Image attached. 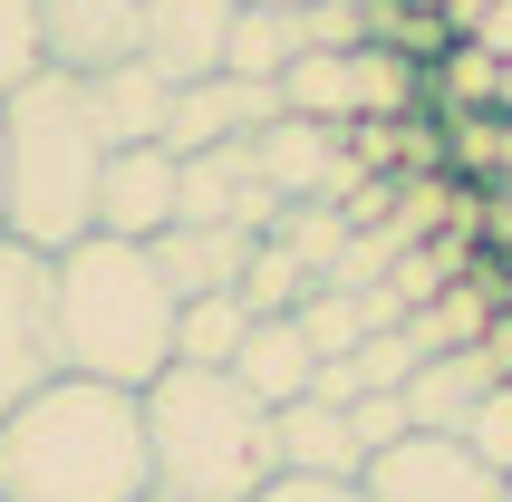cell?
<instances>
[{"mask_svg": "<svg viewBox=\"0 0 512 502\" xmlns=\"http://www.w3.org/2000/svg\"><path fill=\"white\" fill-rule=\"evenodd\" d=\"M155 445L145 396L107 377H49L0 416V502H145Z\"/></svg>", "mask_w": 512, "mask_h": 502, "instance_id": "obj_1", "label": "cell"}, {"mask_svg": "<svg viewBox=\"0 0 512 502\" xmlns=\"http://www.w3.org/2000/svg\"><path fill=\"white\" fill-rule=\"evenodd\" d=\"M271 435H281V474H368V445H358V425H348V406H319V396H290L281 416H271Z\"/></svg>", "mask_w": 512, "mask_h": 502, "instance_id": "obj_13", "label": "cell"}, {"mask_svg": "<svg viewBox=\"0 0 512 502\" xmlns=\"http://www.w3.org/2000/svg\"><path fill=\"white\" fill-rule=\"evenodd\" d=\"M68 377L58 358V251H29L0 232V416Z\"/></svg>", "mask_w": 512, "mask_h": 502, "instance_id": "obj_5", "label": "cell"}, {"mask_svg": "<svg viewBox=\"0 0 512 502\" xmlns=\"http://www.w3.org/2000/svg\"><path fill=\"white\" fill-rule=\"evenodd\" d=\"M493 107H503V116H512V58H503V78H493Z\"/></svg>", "mask_w": 512, "mask_h": 502, "instance_id": "obj_28", "label": "cell"}, {"mask_svg": "<svg viewBox=\"0 0 512 502\" xmlns=\"http://www.w3.org/2000/svg\"><path fill=\"white\" fill-rule=\"evenodd\" d=\"M503 502H512V474H503Z\"/></svg>", "mask_w": 512, "mask_h": 502, "instance_id": "obj_31", "label": "cell"}, {"mask_svg": "<svg viewBox=\"0 0 512 502\" xmlns=\"http://www.w3.org/2000/svg\"><path fill=\"white\" fill-rule=\"evenodd\" d=\"M145 445H155V483L194 502H252L281 474V435L232 367H165L145 387Z\"/></svg>", "mask_w": 512, "mask_h": 502, "instance_id": "obj_4", "label": "cell"}, {"mask_svg": "<svg viewBox=\"0 0 512 502\" xmlns=\"http://www.w3.org/2000/svg\"><path fill=\"white\" fill-rule=\"evenodd\" d=\"M87 97H97V126H107V145H165L174 87L155 78L145 58H116V68H97V78H87Z\"/></svg>", "mask_w": 512, "mask_h": 502, "instance_id": "obj_16", "label": "cell"}, {"mask_svg": "<svg viewBox=\"0 0 512 502\" xmlns=\"http://www.w3.org/2000/svg\"><path fill=\"white\" fill-rule=\"evenodd\" d=\"M242 329H252V309L232 300V290H203V300H184V309H174V367H232Z\"/></svg>", "mask_w": 512, "mask_h": 502, "instance_id": "obj_18", "label": "cell"}, {"mask_svg": "<svg viewBox=\"0 0 512 502\" xmlns=\"http://www.w3.org/2000/svg\"><path fill=\"white\" fill-rule=\"evenodd\" d=\"M348 425H358V445L387 454L397 435H416V416H406V387H368L358 406H348Z\"/></svg>", "mask_w": 512, "mask_h": 502, "instance_id": "obj_23", "label": "cell"}, {"mask_svg": "<svg viewBox=\"0 0 512 502\" xmlns=\"http://www.w3.org/2000/svg\"><path fill=\"white\" fill-rule=\"evenodd\" d=\"M107 126L78 68L29 78L0 97V232L29 251H68L97 232V174H107Z\"/></svg>", "mask_w": 512, "mask_h": 502, "instance_id": "obj_2", "label": "cell"}, {"mask_svg": "<svg viewBox=\"0 0 512 502\" xmlns=\"http://www.w3.org/2000/svg\"><path fill=\"white\" fill-rule=\"evenodd\" d=\"M174 290L145 242L87 232L58 251V358L68 377H107V387H155L174 367Z\"/></svg>", "mask_w": 512, "mask_h": 502, "instance_id": "obj_3", "label": "cell"}, {"mask_svg": "<svg viewBox=\"0 0 512 502\" xmlns=\"http://www.w3.org/2000/svg\"><path fill=\"white\" fill-rule=\"evenodd\" d=\"M174 213H184V155L174 145H116L97 174V232L155 242V232H174Z\"/></svg>", "mask_w": 512, "mask_h": 502, "instance_id": "obj_7", "label": "cell"}, {"mask_svg": "<svg viewBox=\"0 0 512 502\" xmlns=\"http://www.w3.org/2000/svg\"><path fill=\"white\" fill-rule=\"evenodd\" d=\"M39 20H49V68H116V58H136L145 39V0H39Z\"/></svg>", "mask_w": 512, "mask_h": 502, "instance_id": "obj_11", "label": "cell"}, {"mask_svg": "<svg viewBox=\"0 0 512 502\" xmlns=\"http://www.w3.org/2000/svg\"><path fill=\"white\" fill-rule=\"evenodd\" d=\"M493 387H503V367H493L484 348H445V358H426L406 377V416L426 425V435H464V416H474Z\"/></svg>", "mask_w": 512, "mask_h": 502, "instance_id": "obj_14", "label": "cell"}, {"mask_svg": "<svg viewBox=\"0 0 512 502\" xmlns=\"http://www.w3.org/2000/svg\"><path fill=\"white\" fill-rule=\"evenodd\" d=\"M252 242H261V232H232V223H174V232H155L145 251H155V271H165L174 300H203V290H232V280H242Z\"/></svg>", "mask_w": 512, "mask_h": 502, "instance_id": "obj_12", "label": "cell"}, {"mask_svg": "<svg viewBox=\"0 0 512 502\" xmlns=\"http://www.w3.org/2000/svg\"><path fill=\"white\" fill-rule=\"evenodd\" d=\"M474 49H493V58H512V0H493L484 20H474Z\"/></svg>", "mask_w": 512, "mask_h": 502, "instance_id": "obj_26", "label": "cell"}, {"mask_svg": "<svg viewBox=\"0 0 512 502\" xmlns=\"http://www.w3.org/2000/svg\"><path fill=\"white\" fill-rule=\"evenodd\" d=\"M290 58H300V10H252V0H242L223 68H232V78H271V87H281Z\"/></svg>", "mask_w": 512, "mask_h": 502, "instance_id": "obj_19", "label": "cell"}, {"mask_svg": "<svg viewBox=\"0 0 512 502\" xmlns=\"http://www.w3.org/2000/svg\"><path fill=\"white\" fill-rule=\"evenodd\" d=\"M232 377L281 416L290 396H310V377H319V348L300 338V319H252L242 329V348H232Z\"/></svg>", "mask_w": 512, "mask_h": 502, "instance_id": "obj_15", "label": "cell"}, {"mask_svg": "<svg viewBox=\"0 0 512 502\" xmlns=\"http://www.w3.org/2000/svg\"><path fill=\"white\" fill-rule=\"evenodd\" d=\"M29 78H49V20L39 0H0V97H20Z\"/></svg>", "mask_w": 512, "mask_h": 502, "instance_id": "obj_21", "label": "cell"}, {"mask_svg": "<svg viewBox=\"0 0 512 502\" xmlns=\"http://www.w3.org/2000/svg\"><path fill=\"white\" fill-rule=\"evenodd\" d=\"M271 213H281V194L261 184V165H252V136H242V145H203V155H184V213H174V223H232V232H271Z\"/></svg>", "mask_w": 512, "mask_h": 502, "instance_id": "obj_10", "label": "cell"}, {"mask_svg": "<svg viewBox=\"0 0 512 502\" xmlns=\"http://www.w3.org/2000/svg\"><path fill=\"white\" fill-rule=\"evenodd\" d=\"M348 367H358V387H406V377L426 367V348H416V329L397 319V329H368V338H358Z\"/></svg>", "mask_w": 512, "mask_h": 502, "instance_id": "obj_22", "label": "cell"}, {"mask_svg": "<svg viewBox=\"0 0 512 502\" xmlns=\"http://www.w3.org/2000/svg\"><path fill=\"white\" fill-rule=\"evenodd\" d=\"M464 445L484 454L493 474H512V377H503V387L484 396V406H474V416H464Z\"/></svg>", "mask_w": 512, "mask_h": 502, "instance_id": "obj_24", "label": "cell"}, {"mask_svg": "<svg viewBox=\"0 0 512 502\" xmlns=\"http://www.w3.org/2000/svg\"><path fill=\"white\" fill-rule=\"evenodd\" d=\"M368 502H503V474L464 435H397L387 454H368Z\"/></svg>", "mask_w": 512, "mask_h": 502, "instance_id": "obj_6", "label": "cell"}, {"mask_svg": "<svg viewBox=\"0 0 512 502\" xmlns=\"http://www.w3.org/2000/svg\"><path fill=\"white\" fill-rule=\"evenodd\" d=\"M290 319H300V338H310L319 358H348V348L368 338V290H329V280H319Z\"/></svg>", "mask_w": 512, "mask_h": 502, "instance_id": "obj_20", "label": "cell"}, {"mask_svg": "<svg viewBox=\"0 0 512 502\" xmlns=\"http://www.w3.org/2000/svg\"><path fill=\"white\" fill-rule=\"evenodd\" d=\"M252 502H368V483H348V474H271Z\"/></svg>", "mask_w": 512, "mask_h": 502, "instance_id": "obj_25", "label": "cell"}, {"mask_svg": "<svg viewBox=\"0 0 512 502\" xmlns=\"http://www.w3.org/2000/svg\"><path fill=\"white\" fill-rule=\"evenodd\" d=\"M310 290H319V271H310V261H300L290 242H271V232L252 242V261H242V280H232V300L252 309V319H290V309L310 300Z\"/></svg>", "mask_w": 512, "mask_h": 502, "instance_id": "obj_17", "label": "cell"}, {"mask_svg": "<svg viewBox=\"0 0 512 502\" xmlns=\"http://www.w3.org/2000/svg\"><path fill=\"white\" fill-rule=\"evenodd\" d=\"M145 502H194V493H165V483H155V493H145Z\"/></svg>", "mask_w": 512, "mask_h": 502, "instance_id": "obj_30", "label": "cell"}, {"mask_svg": "<svg viewBox=\"0 0 512 502\" xmlns=\"http://www.w3.org/2000/svg\"><path fill=\"white\" fill-rule=\"evenodd\" d=\"M271 116H281V87H271V78H232V68H213V78L174 87L165 145H174V155H203V145H242V136H261Z\"/></svg>", "mask_w": 512, "mask_h": 502, "instance_id": "obj_8", "label": "cell"}, {"mask_svg": "<svg viewBox=\"0 0 512 502\" xmlns=\"http://www.w3.org/2000/svg\"><path fill=\"white\" fill-rule=\"evenodd\" d=\"M232 20H242V0H145L136 58H145L165 87H194V78H213V68H223Z\"/></svg>", "mask_w": 512, "mask_h": 502, "instance_id": "obj_9", "label": "cell"}, {"mask_svg": "<svg viewBox=\"0 0 512 502\" xmlns=\"http://www.w3.org/2000/svg\"><path fill=\"white\" fill-rule=\"evenodd\" d=\"M252 10H310V0H252Z\"/></svg>", "mask_w": 512, "mask_h": 502, "instance_id": "obj_29", "label": "cell"}, {"mask_svg": "<svg viewBox=\"0 0 512 502\" xmlns=\"http://www.w3.org/2000/svg\"><path fill=\"white\" fill-rule=\"evenodd\" d=\"M493 0H445V10H435V20H445V39H474V20H484Z\"/></svg>", "mask_w": 512, "mask_h": 502, "instance_id": "obj_27", "label": "cell"}]
</instances>
